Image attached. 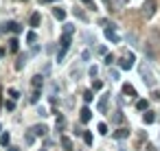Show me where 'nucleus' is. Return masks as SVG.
<instances>
[{
    "label": "nucleus",
    "instance_id": "obj_1",
    "mask_svg": "<svg viewBox=\"0 0 160 151\" xmlns=\"http://www.w3.org/2000/svg\"><path fill=\"white\" fill-rule=\"evenodd\" d=\"M156 9H158V2H156V0H145L142 7H140V13H142L145 20H151V18L156 16Z\"/></svg>",
    "mask_w": 160,
    "mask_h": 151
},
{
    "label": "nucleus",
    "instance_id": "obj_2",
    "mask_svg": "<svg viewBox=\"0 0 160 151\" xmlns=\"http://www.w3.org/2000/svg\"><path fill=\"white\" fill-rule=\"evenodd\" d=\"M138 75L142 77V81H145V85H149V88H153V83H156V81H153V75H151V70H149L147 66H142V64H140V66H138Z\"/></svg>",
    "mask_w": 160,
    "mask_h": 151
},
{
    "label": "nucleus",
    "instance_id": "obj_3",
    "mask_svg": "<svg viewBox=\"0 0 160 151\" xmlns=\"http://www.w3.org/2000/svg\"><path fill=\"white\" fill-rule=\"evenodd\" d=\"M5 31H7V33H16V35H18V33L22 31V24H20V22H7V24H5Z\"/></svg>",
    "mask_w": 160,
    "mask_h": 151
},
{
    "label": "nucleus",
    "instance_id": "obj_4",
    "mask_svg": "<svg viewBox=\"0 0 160 151\" xmlns=\"http://www.w3.org/2000/svg\"><path fill=\"white\" fill-rule=\"evenodd\" d=\"M118 64H121V68H123V70H132V66H134V55H132V53H129V55H125V59H123V61H118Z\"/></svg>",
    "mask_w": 160,
    "mask_h": 151
},
{
    "label": "nucleus",
    "instance_id": "obj_5",
    "mask_svg": "<svg viewBox=\"0 0 160 151\" xmlns=\"http://www.w3.org/2000/svg\"><path fill=\"white\" fill-rule=\"evenodd\" d=\"M127 136H129V129H125V127H123V129H116V131H114V138H116V140H125Z\"/></svg>",
    "mask_w": 160,
    "mask_h": 151
},
{
    "label": "nucleus",
    "instance_id": "obj_6",
    "mask_svg": "<svg viewBox=\"0 0 160 151\" xmlns=\"http://www.w3.org/2000/svg\"><path fill=\"white\" fill-rule=\"evenodd\" d=\"M42 83H44V77L42 75H35L33 77V90H42Z\"/></svg>",
    "mask_w": 160,
    "mask_h": 151
},
{
    "label": "nucleus",
    "instance_id": "obj_7",
    "mask_svg": "<svg viewBox=\"0 0 160 151\" xmlns=\"http://www.w3.org/2000/svg\"><path fill=\"white\" fill-rule=\"evenodd\" d=\"M79 118H81V123H90V118H92V112H90L88 107H83V110H81V116H79Z\"/></svg>",
    "mask_w": 160,
    "mask_h": 151
},
{
    "label": "nucleus",
    "instance_id": "obj_8",
    "mask_svg": "<svg viewBox=\"0 0 160 151\" xmlns=\"http://www.w3.org/2000/svg\"><path fill=\"white\" fill-rule=\"evenodd\" d=\"M62 147H64V151H72V140L68 136H62Z\"/></svg>",
    "mask_w": 160,
    "mask_h": 151
},
{
    "label": "nucleus",
    "instance_id": "obj_9",
    "mask_svg": "<svg viewBox=\"0 0 160 151\" xmlns=\"http://www.w3.org/2000/svg\"><path fill=\"white\" fill-rule=\"evenodd\" d=\"M105 37H108L110 42H118V35H116L114 29H105Z\"/></svg>",
    "mask_w": 160,
    "mask_h": 151
},
{
    "label": "nucleus",
    "instance_id": "obj_10",
    "mask_svg": "<svg viewBox=\"0 0 160 151\" xmlns=\"http://www.w3.org/2000/svg\"><path fill=\"white\" fill-rule=\"evenodd\" d=\"M108 103H110V96L103 94V99L99 101V110H101V112H108Z\"/></svg>",
    "mask_w": 160,
    "mask_h": 151
},
{
    "label": "nucleus",
    "instance_id": "obj_11",
    "mask_svg": "<svg viewBox=\"0 0 160 151\" xmlns=\"http://www.w3.org/2000/svg\"><path fill=\"white\" fill-rule=\"evenodd\" d=\"M142 120H145V125H151V123L156 120V114L147 110V112H145V116H142Z\"/></svg>",
    "mask_w": 160,
    "mask_h": 151
},
{
    "label": "nucleus",
    "instance_id": "obj_12",
    "mask_svg": "<svg viewBox=\"0 0 160 151\" xmlns=\"http://www.w3.org/2000/svg\"><path fill=\"white\" fill-rule=\"evenodd\" d=\"M31 131H35V136H46V131H48V129H46V125H35Z\"/></svg>",
    "mask_w": 160,
    "mask_h": 151
},
{
    "label": "nucleus",
    "instance_id": "obj_13",
    "mask_svg": "<svg viewBox=\"0 0 160 151\" xmlns=\"http://www.w3.org/2000/svg\"><path fill=\"white\" fill-rule=\"evenodd\" d=\"M53 16H55V20H66V11L64 9H53Z\"/></svg>",
    "mask_w": 160,
    "mask_h": 151
},
{
    "label": "nucleus",
    "instance_id": "obj_14",
    "mask_svg": "<svg viewBox=\"0 0 160 151\" xmlns=\"http://www.w3.org/2000/svg\"><path fill=\"white\" fill-rule=\"evenodd\" d=\"M29 22H31V27H38V24H40V22H42V16H40V13H33V16H31V20H29Z\"/></svg>",
    "mask_w": 160,
    "mask_h": 151
},
{
    "label": "nucleus",
    "instance_id": "obj_15",
    "mask_svg": "<svg viewBox=\"0 0 160 151\" xmlns=\"http://www.w3.org/2000/svg\"><path fill=\"white\" fill-rule=\"evenodd\" d=\"M99 27H103V29H114V22H110V20H99Z\"/></svg>",
    "mask_w": 160,
    "mask_h": 151
},
{
    "label": "nucleus",
    "instance_id": "obj_16",
    "mask_svg": "<svg viewBox=\"0 0 160 151\" xmlns=\"http://www.w3.org/2000/svg\"><path fill=\"white\" fill-rule=\"evenodd\" d=\"M24 64H27V55H20V57H18V64H16V68H18V70H22V68H24Z\"/></svg>",
    "mask_w": 160,
    "mask_h": 151
},
{
    "label": "nucleus",
    "instance_id": "obj_17",
    "mask_svg": "<svg viewBox=\"0 0 160 151\" xmlns=\"http://www.w3.org/2000/svg\"><path fill=\"white\" fill-rule=\"evenodd\" d=\"M123 92H125V94H129V96H136V90H134L129 83H125V85H123Z\"/></svg>",
    "mask_w": 160,
    "mask_h": 151
},
{
    "label": "nucleus",
    "instance_id": "obj_18",
    "mask_svg": "<svg viewBox=\"0 0 160 151\" xmlns=\"http://www.w3.org/2000/svg\"><path fill=\"white\" fill-rule=\"evenodd\" d=\"M136 110H140V112H147V101H145V99L136 101Z\"/></svg>",
    "mask_w": 160,
    "mask_h": 151
},
{
    "label": "nucleus",
    "instance_id": "obj_19",
    "mask_svg": "<svg viewBox=\"0 0 160 151\" xmlns=\"http://www.w3.org/2000/svg\"><path fill=\"white\" fill-rule=\"evenodd\" d=\"M18 48H20L18 40H11V42H9V51H11V53H18Z\"/></svg>",
    "mask_w": 160,
    "mask_h": 151
},
{
    "label": "nucleus",
    "instance_id": "obj_20",
    "mask_svg": "<svg viewBox=\"0 0 160 151\" xmlns=\"http://www.w3.org/2000/svg\"><path fill=\"white\" fill-rule=\"evenodd\" d=\"M92 99H94L92 90H86V92H83V101H86V103H92Z\"/></svg>",
    "mask_w": 160,
    "mask_h": 151
},
{
    "label": "nucleus",
    "instance_id": "obj_21",
    "mask_svg": "<svg viewBox=\"0 0 160 151\" xmlns=\"http://www.w3.org/2000/svg\"><path fill=\"white\" fill-rule=\"evenodd\" d=\"M0 144H2V147H9V134H0Z\"/></svg>",
    "mask_w": 160,
    "mask_h": 151
},
{
    "label": "nucleus",
    "instance_id": "obj_22",
    "mask_svg": "<svg viewBox=\"0 0 160 151\" xmlns=\"http://www.w3.org/2000/svg\"><path fill=\"white\" fill-rule=\"evenodd\" d=\"M97 131H99L101 136H105V134H108V125H105V123H99V127H97Z\"/></svg>",
    "mask_w": 160,
    "mask_h": 151
},
{
    "label": "nucleus",
    "instance_id": "obj_23",
    "mask_svg": "<svg viewBox=\"0 0 160 151\" xmlns=\"http://www.w3.org/2000/svg\"><path fill=\"white\" fill-rule=\"evenodd\" d=\"M72 33H75V27L72 24H66L64 27V35H72Z\"/></svg>",
    "mask_w": 160,
    "mask_h": 151
},
{
    "label": "nucleus",
    "instance_id": "obj_24",
    "mask_svg": "<svg viewBox=\"0 0 160 151\" xmlns=\"http://www.w3.org/2000/svg\"><path fill=\"white\" fill-rule=\"evenodd\" d=\"M38 101H40V90H33V94H31V103L35 105Z\"/></svg>",
    "mask_w": 160,
    "mask_h": 151
},
{
    "label": "nucleus",
    "instance_id": "obj_25",
    "mask_svg": "<svg viewBox=\"0 0 160 151\" xmlns=\"http://www.w3.org/2000/svg\"><path fill=\"white\" fill-rule=\"evenodd\" d=\"M35 40H38V35H35V31H31V33L27 35V42H29V44H33Z\"/></svg>",
    "mask_w": 160,
    "mask_h": 151
},
{
    "label": "nucleus",
    "instance_id": "obj_26",
    "mask_svg": "<svg viewBox=\"0 0 160 151\" xmlns=\"http://www.w3.org/2000/svg\"><path fill=\"white\" fill-rule=\"evenodd\" d=\"M57 129H59V131L64 129V116H62V114H57Z\"/></svg>",
    "mask_w": 160,
    "mask_h": 151
},
{
    "label": "nucleus",
    "instance_id": "obj_27",
    "mask_svg": "<svg viewBox=\"0 0 160 151\" xmlns=\"http://www.w3.org/2000/svg\"><path fill=\"white\" fill-rule=\"evenodd\" d=\"M9 96H11V99L18 103V96H20V92H18V90H9Z\"/></svg>",
    "mask_w": 160,
    "mask_h": 151
},
{
    "label": "nucleus",
    "instance_id": "obj_28",
    "mask_svg": "<svg viewBox=\"0 0 160 151\" xmlns=\"http://www.w3.org/2000/svg\"><path fill=\"white\" fill-rule=\"evenodd\" d=\"M83 140H86V144H92V134L86 131V134H83Z\"/></svg>",
    "mask_w": 160,
    "mask_h": 151
},
{
    "label": "nucleus",
    "instance_id": "obj_29",
    "mask_svg": "<svg viewBox=\"0 0 160 151\" xmlns=\"http://www.w3.org/2000/svg\"><path fill=\"white\" fill-rule=\"evenodd\" d=\"M88 72H90V77H97V75H99V68H97V66H90Z\"/></svg>",
    "mask_w": 160,
    "mask_h": 151
},
{
    "label": "nucleus",
    "instance_id": "obj_30",
    "mask_svg": "<svg viewBox=\"0 0 160 151\" xmlns=\"http://www.w3.org/2000/svg\"><path fill=\"white\" fill-rule=\"evenodd\" d=\"M105 64H108V66H110V64H114V55H110V53H108V55H105Z\"/></svg>",
    "mask_w": 160,
    "mask_h": 151
},
{
    "label": "nucleus",
    "instance_id": "obj_31",
    "mask_svg": "<svg viewBox=\"0 0 160 151\" xmlns=\"http://www.w3.org/2000/svg\"><path fill=\"white\" fill-rule=\"evenodd\" d=\"M101 88H103V83H101V81H99V79H97V81H94V83H92V90H101Z\"/></svg>",
    "mask_w": 160,
    "mask_h": 151
},
{
    "label": "nucleus",
    "instance_id": "obj_32",
    "mask_svg": "<svg viewBox=\"0 0 160 151\" xmlns=\"http://www.w3.org/2000/svg\"><path fill=\"white\" fill-rule=\"evenodd\" d=\"M7 110L13 112V110H16V101H9V103H7Z\"/></svg>",
    "mask_w": 160,
    "mask_h": 151
},
{
    "label": "nucleus",
    "instance_id": "obj_33",
    "mask_svg": "<svg viewBox=\"0 0 160 151\" xmlns=\"http://www.w3.org/2000/svg\"><path fill=\"white\" fill-rule=\"evenodd\" d=\"M81 59H86V61H88V59H90V51H83V53H81Z\"/></svg>",
    "mask_w": 160,
    "mask_h": 151
},
{
    "label": "nucleus",
    "instance_id": "obj_34",
    "mask_svg": "<svg viewBox=\"0 0 160 151\" xmlns=\"http://www.w3.org/2000/svg\"><path fill=\"white\" fill-rule=\"evenodd\" d=\"M110 77H112V79H118L121 75H118V70H110Z\"/></svg>",
    "mask_w": 160,
    "mask_h": 151
},
{
    "label": "nucleus",
    "instance_id": "obj_35",
    "mask_svg": "<svg viewBox=\"0 0 160 151\" xmlns=\"http://www.w3.org/2000/svg\"><path fill=\"white\" fill-rule=\"evenodd\" d=\"M75 16H77V18H81V20H86V16H83V13H81L79 9H75Z\"/></svg>",
    "mask_w": 160,
    "mask_h": 151
},
{
    "label": "nucleus",
    "instance_id": "obj_36",
    "mask_svg": "<svg viewBox=\"0 0 160 151\" xmlns=\"http://www.w3.org/2000/svg\"><path fill=\"white\" fill-rule=\"evenodd\" d=\"M42 5H48V2H59V0H40Z\"/></svg>",
    "mask_w": 160,
    "mask_h": 151
},
{
    "label": "nucleus",
    "instance_id": "obj_37",
    "mask_svg": "<svg viewBox=\"0 0 160 151\" xmlns=\"http://www.w3.org/2000/svg\"><path fill=\"white\" fill-rule=\"evenodd\" d=\"M83 5H88V7H92V0H81Z\"/></svg>",
    "mask_w": 160,
    "mask_h": 151
},
{
    "label": "nucleus",
    "instance_id": "obj_38",
    "mask_svg": "<svg viewBox=\"0 0 160 151\" xmlns=\"http://www.w3.org/2000/svg\"><path fill=\"white\" fill-rule=\"evenodd\" d=\"M103 2H105V5H112V0H103Z\"/></svg>",
    "mask_w": 160,
    "mask_h": 151
},
{
    "label": "nucleus",
    "instance_id": "obj_39",
    "mask_svg": "<svg viewBox=\"0 0 160 151\" xmlns=\"http://www.w3.org/2000/svg\"><path fill=\"white\" fill-rule=\"evenodd\" d=\"M121 151H127V149H125V147H121Z\"/></svg>",
    "mask_w": 160,
    "mask_h": 151
},
{
    "label": "nucleus",
    "instance_id": "obj_40",
    "mask_svg": "<svg viewBox=\"0 0 160 151\" xmlns=\"http://www.w3.org/2000/svg\"><path fill=\"white\" fill-rule=\"evenodd\" d=\"M9 151H16V149H9Z\"/></svg>",
    "mask_w": 160,
    "mask_h": 151
},
{
    "label": "nucleus",
    "instance_id": "obj_41",
    "mask_svg": "<svg viewBox=\"0 0 160 151\" xmlns=\"http://www.w3.org/2000/svg\"><path fill=\"white\" fill-rule=\"evenodd\" d=\"M40 151H46V149H40Z\"/></svg>",
    "mask_w": 160,
    "mask_h": 151
},
{
    "label": "nucleus",
    "instance_id": "obj_42",
    "mask_svg": "<svg viewBox=\"0 0 160 151\" xmlns=\"http://www.w3.org/2000/svg\"><path fill=\"white\" fill-rule=\"evenodd\" d=\"M0 131H2V127H0Z\"/></svg>",
    "mask_w": 160,
    "mask_h": 151
}]
</instances>
